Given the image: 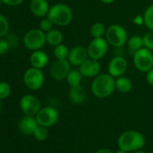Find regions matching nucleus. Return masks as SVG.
<instances>
[{
	"label": "nucleus",
	"mask_w": 153,
	"mask_h": 153,
	"mask_svg": "<svg viewBox=\"0 0 153 153\" xmlns=\"http://www.w3.org/2000/svg\"><path fill=\"white\" fill-rule=\"evenodd\" d=\"M101 70V66L99 60L88 58L79 66V71L83 76L86 78H96L99 75Z\"/></svg>",
	"instance_id": "ddd939ff"
},
{
	"label": "nucleus",
	"mask_w": 153,
	"mask_h": 153,
	"mask_svg": "<svg viewBox=\"0 0 153 153\" xmlns=\"http://www.w3.org/2000/svg\"><path fill=\"white\" fill-rule=\"evenodd\" d=\"M53 54L56 59H68L69 54V49L66 45L61 43L54 47Z\"/></svg>",
	"instance_id": "5701e85b"
},
{
	"label": "nucleus",
	"mask_w": 153,
	"mask_h": 153,
	"mask_svg": "<svg viewBox=\"0 0 153 153\" xmlns=\"http://www.w3.org/2000/svg\"><path fill=\"white\" fill-rule=\"evenodd\" d=\"M88 49L82 46H76L69 50V54L68 57V61L73 66H80L84 61L88 59Z\"/></svg>",
	"instance_id": "4468645a"
},
{
	"label": "nucleus",
	"mask_w": 153,
	"mask_h": 153,
	"mask_svg": "<svg viewBox=\"0 0 153 153\" xmlns=\"http://www.w3.org/2000/svg\"><path fill=\"white\" fill-rule=\"evenodd\" d=\"M38 126H39V123L36 120V117L34 118L32 115L24 116L18 123V127H19L20 131L25 135L33 134L34 131L36 130V128Z\"/></svg>",
	"instance_id": "dca6fc26"
},
{
	"label": "nucleus",
	"mask_w": 153,
	"mask_h": 153,
	"mask_svg": "<svg viewBox=\"0 0 153 153\" xmlns=\"http://www.w3.org/2000/svg\"><path fill=\"white\" fill-rule=\"evenodd\" d=\"M12 88L9 83L6 81H0V99H7L11 94Z\"/></svg>",
	"instance_id": "bb28decb"
},
{
	"label": "nucleus",
	"mask_w": 153,
	"mask_h": 153,
	"mask_svg": "<svg viewBox=\"0 0 153 153\" xmlns=\"http://www.w3.org/2000/svg\"><path fill=\"white\" fill-rule=\"evenodd\" d=\"M127 47H128L129 53L133 56V54L136 51H138L139 50H140L141 48L144 47L142 37L139 36V35H133L131 38H128Z\"/></svg>",
	"instance_id": "6ab92c4d"
},
{
	"label": "nucleus",
	"mask_w": 153,
	"mask_h": 153,
	"mask_svg": "<svg viewBox=\"0 0 153 153\" xmlns=\"http://www.w3.org/2000/svg\"><path fill=\"white\" fill-rule=\"evenodd\" d=\"M29 8L33 16L36 17L43 18L48 16L51 7L48 0H31Z\"/></svg>",
	"instance_id": "2eb2a0df"
},
{
	"label": "nucleus",
	"mask_w": 153,
	"mask_h": 153,
	"mask_svg": "<svg viewBox=\"0 0 153 153\" xmlns=\"http://www.w3.org/2000/svg\"><path fill=\"white\" fill-rule=\"evenodd\" d=\"M63 41V34L59 30L51 29V31L46 33V42H48L51 46H57L61 44Z\"/></svg>",
	"instance_id": "412c9836"
},
{
	"label": "nucleus",
	"mask_w": 153,
	"mask_h": 153,
	"mask_svg": "<svg viewBox=\"0 0 153 153\" xmlns=\"http://www.w3.org/2000/svg\"><path fill=\"white\" fill-rule=\"evenodd\" d=\"M2 3L7 5V6H10V7H16V6H19L21 5L25 0H1Z\"/></svg>",
	"instance_id": "2f4dec72"
},
{
	"label": "nucleus",
	"mask_w": 153,
	"mask_h": 153,
	"mask_svg": "<svg viewBox=\"0 0 153 153\" xmlns=\"http://www.w3.org/2000/svg\"><path fill=\"white\" fill-rule=\"evenodd\" d=\"M68 97H69L70 101L76 105L82 104L86 100V93L81 85L70 87Z\"/></svg>",
	"instance_id": "a211bd4d"
},
{
	"label": "nucleus",
	"mask_w": 153,
	"mask_h": 153,
	"mask_svg": "<svg viewBox=\"0 0 153 153\" xmlns=\"http://www.w3.org/2000/svg\"><path fill=\"white\" fill-rule=\"evenodd\" d=\"M100 1L104 4H106V5H109V4H112L114 3L115 0H100Z\"/></svg>",
	"instance_id": "f704fd0d"
},
{
	"label": "nucleus",
	"mask_w": 153,
	"mask_h": 153,
	"mask_svg": "<svg viewBox=\"0 0 153 153\" xmlns=\"http://www.w3.org/2000/svg\"><path fill=\"white\" fill-rule=\"evenodd\" d=\"M82 74L80 73L79 70H76V69H71L69 73L68 74L66 80L69 87H75V86H79L81 83L82 79Z\"/></svg>",
	"instance_id": "4be33fe9"
},
{
	"label": "nucleus",
	"mask_w": 153,
	"mask_h": 153,
	"mask_svg": "<svg viewBox=\"0 0 153 153\" xmlns=\"http://www.w3.org/2000/svg\"><path fill=\"white\" fill-rule=\"evenodd\" d=\"M34 138L40 141L42 140H44L48 138V135H49V131H48V129L47 127H44V126H42V125H39L36 130L34 131L33 134Z\"/></svg>",
	"instance_id": "a878e982"
},
{
	"label": "nucleus",
	"mask_w": 153,
	"mask_h": 153,
	"mask_svg": "<svg viewBox=\"0 0 153 153\" xmlns=\"http://www.w3.org/2000/svg\"><path fill=\"white\" fill-rule=\"evenodd\" d=\"M9 51V43L7 41L0 39V55H4Z\"/></svg>",
	"instance_id": "7c9ffc66"
},
{
	"label": "nucleus",
	"mask_w": 153,
	"mask_h": 153,
	"mask_svg": "<svg viewBox=\"0 0 153 153\" xmlns=\"http://www.w3.org/2000/svg\"><path fill=\"white\" fill-rule=\"evenodd\" d=\"M20 108L25 115L34 116L41 110L39 99L33 95H25L20 100Z\"/></svg>",
	"instance_id": "9b49d317"
},
{
	"label": "nucleus",
	"mask_w": 153,
	"mask_h": 153,
	"mask_svg": "<svg viewBox=\"0 0 153 153\" xmlns=\"http://www.w3.org/2000/svg\"><path fill=\"white\" fill-rule=\"evenodd\" d=\"M25 46L30 51L41 50L46 43V33L40 28L29 30L23 39Z\"/></svg>",
	"instance_id": "39448f33"
},
{
	"label": "nucleus",
	"mask_w": 153,
	"mask_h": 153,
	"mask_svg": "<svg viewBox=\"0 0 153 153\" xmlns=\"http://www.w3.org/2000/svg\"><path fill=\"white\" fill-rule=\"evenodd\" d=\"M70 70L71 64L68 59H56L50 68V75L53 79L60 81L66 79Z\"/></svg>",
	"instance_id": "1a4fd4ad"
},
{
	"label": "nucleus",
	"mask_w": 153,
	"mask_h": 153,
	"mask_svg": "<svg viewBox=\"0 0 153 153\" xmlns=\"http://www.w3.org/2000/svg\"><path fill=\"white\" fill-rule=\"evenodd\" d=\"M36 120L39 125L44 127H51L59 121V113L58 111L51 107L46 106L41 108V110L36 114Z\"/></svg>",
	"instance_id": "9d476101"
},
{
	"label": "nucleus",
	"mask_w": 153,
	"mask_h": 153,
	"mask_svg": "<svg viewBox=\"0 0 153 153\" xmlns=\"http://www.w3.org/2000/svg\"><path fill=\"white\" fill-rule=\"evenodd\" d=\"M105 32L106 28L103 24L99 22L93 24L90 28V34L93 38H102L104 35H105Z\"/></svg>",
	"instance_id": "b1692460"
},
{
	"label": "nucleus",
	"mask_w": 153,
	"mask_h": 153,
	"mask_svg": "<svg viewBox=\"0 0 153 153\" xmlns=\"http://www.w3.org/2000/svg\"><path fill=\"white\" fill-rule=\"evenodd\" d=\"M133 64L141 72H148L153 68L152 51L143 47L133 54Z\"/></svg>",
	"instance_id": "423d86ee"
},
{
	"label": "nucleus",
	"mask_w": 153,
	"mask_h": 153,
	"mask_svg": "<svg viewBox=\"0 0 153 153\" xmlns=\"http://www.w3.org/2000/svg\"><path fill=\"white\" fill-rule=\"evenodd\" d=\"M48 62H49L48 55L41 50L33 51L30 56V63L31 66L33 68L42 69L47 66Z\"/></svg>",
	"instance_id": "f3484780"
},
{
	"label": "nucleus",
	"mask_w": 153,
	"mask_h": 153,
	"mask_svg": "<svg viewBox=\"0 0 153 153\" xmlns=\"http://www.w3.org/2000/svg\"><path fill=\"white\" fill-rule=\"evenodd\" d=\"M115 90V79L108 74L97 75L91 84L92 94L98 98H105Z\"/></svg>",
	"instance_id": "f257e3e1"
},
{
	"label": "nucleus",
	"mask_w": 153,
	"mask_h": 153,
	"mask_svg": "<svg viewBox=\"0 0 153 153\" xmlns=\"http://www.w3.org/2000/svg\"><path fill=\"white\" fill-rule=\"evenodd\" d=\"M52 25H53V23L46 16L45 18L43 17V19L41 21V23H40V29L46 33L47 32H49V31H51L52 29Z\"/></svg>",
	"instance_id": "c756f323"
},
{
	"label": "nucleus",
	"mask_w": 153,
	"mask_h": 153,
	"mask_svg": "<svg viewBox=\"0 0 153 153\" xmlns=\"http://www.w3.org/2000/svg\"><path fill=\"white\" fill-rule=\"evenodd\" d=\"M145 142L146 140L143 134L137 131H124L118 138L119 148L128 152L140 149L145 145Z\"/></svg>",
	"instance_id": "f03ea898"
},
{
	"label": "nucleus",
	"mask_w": 153,
	"mask_h": 153,
	"mask_svg": "<svg viewBox=\"0 0 153 153\" xmlns=\"http://www.w3.org/2000/svg\"><path fill=\"white\" fill-rule=\"evenodd\" d=\"M128 67L127 60L120 55H116L112 58L108 63V73L114 78H119L126 72Z\"/></svg>",
	"instance_id": "f8f14e48"
},
{
	"label": "nucleus",
	"mask_w": 153,
	"mask_h": 153,
	"mask_svg": "<svg viewBox=\"0 0 153 153\" xmlns=\"http://www.w3.org/2000/svg\"><path fill=\"white\" fill-rule=\"evenodd\" d=\"M0 110H1V99H0Z\"/></svg>",
	"instance_id": "4c0bfd02"
},
{
	"label": "nucleus",
	"mask_w": 153,
	"mask_h": 153,
	"mask_svg": "<svg viewBox=\"0 0 153 153\" xmlns=\"http://www.w3.org/2000/svg\"><path fill=\"white\" fill-rule=\"evenodd\" d=\"M95 153H113L112 150H110L109 149H106V148H104V149H98L97 151H96Z\"/></svg>",
	"instance_id": "72a5a7b5"
},
{
	"label": "nucleus",
	"mask_w": 153,
	"mask_h": 153,
	"mask_svg": "<svg viewBox=\"0 0 153 153\" xmlns=\"http://www.w3.org/2000/svg\"><path fill=\"white\" fill-rule=\"evenodd\" d=\"M9 31V23L8 20L0 14V37L5 36Z\"/></svg>",
	"instance_id": "c85d7f7f"
},
{
	"label": "nucleus",
	"mask_w": 153,
	"mask_h": 153,
	"mask_svg": "<svg viewBox=\"0 0 153 153\" xmlns=\"http://www.w3.org/2000/svg\"><path fill=\"white\" fill-rule=\"evenodd\" d=\"M105 40L114 48L123 47L128 41V33L124 27L119 25H112L106 28Z\"/></svg>",
	"instance_id": "20e7f679"
},
{
	"label": "nucleus",
	"mask_w": 153,
	"mask_h": 153,
	"mask_svg": "<svg viewBox=\"0 0 153 153\" xmlns=\"http://www.w3.org/2000/svg\"><path fill=\"white\" fill-rule=\"evenodd\" d=\"M1 3H2V1H1V0H0V6H1Z\"/></svg>",
	"instance_id": "58836bf2"
},
{
	"label": "nucleus",
	"mask_w": 153,
	"mask_h": 153,
	"mask_svg": "<svg viewBox=\"0 0 153 153\" xmlns=\"http://www.w3.org/2000/svg\"><path fill=\"white\" fill-rule=\"evenodd\" d=\"M146 79L149 83V85H150L152 88H153V68L149 70L147 72V75H146Z\"/></svg>",
	"instance_id": "473e14b6"
},
{
	"label": "nucleus",
	"mask_w": 153,
	"mask_h": 153,
	"mask_svg": "<svg viewBox=\"0 0 153 153\" xmlns=\"http://www.w3.org/2000/svg\"><path fill=\"white\" fill-rule=\"evenodd\" d=\"M142 39L144 47L150 51H153V30H149V32L146 33L142 36Z\"/></svg>",
	"instance_id": "cd10ccee"
},
{
	"label": "nucleus",
	"mask_w": 153,
	"mask_h": 153,
	"mask_svg": "<svg viewBox=\"0 0 153 153\" xmlns=\"http://www.w3.org/2000/svg\"><path fill=\"white\" fill-rule=\"evenodd\" d=\"M142 18L145 26L149 30H153V4L146 8Z\"/></svg>",
	"instance_id": "393cba45"
},
{
	"label": "nucleus",
	"mask_w": 153,
	"mask_h": 153,
	"mask_svg": "<svg viewBox=\"0 0 153 153\" xmlns=\"http://www.w3.org/2000/svg\"><path fill=\"white\" fill-rule=\"evenodd\" d=\"M134 153H147V152H145V151H143V150H140V149H139V150H136V151H134Z\"/></svg>",
	"instance_id": "e433bc0d"
},
{
	"label": "nucleus",
	"mask_w": 153,
	"mask_h": 153,
	"mask_svg": "<svg viewBox=\"0 0 153 153\" xmlns=\"http://www.w3.org/2000/svg\"><path fill=\"white\" fill-rule=\"evenodd\" d=\"M23 80L29 89L38 90L42 88L44 84V74L42 69L32 67L25 72Z\"/></svg>",
	"instance_id": "0eeeda50"
},
{
	"label": "nucleus",
	"mask_w": 153,
	"mask_h": 153,
	"mask_svg": "<svg viewBox=\"0 0 153 153\" xmlns=\"http://www.w3.org/2000/svg\"><path fill=\"white\" fill-rule=\"evenodd\" d=\"M115 153H129V152H128V151H126V150H123V149H119V150H117Z\"/></svg>",
	"instance_id": "c9c22d12"
},
{
	"label": "nucleus",
	"mask_w": 153,
	"mask_h": 153,
	"mask_svg": "<svg viewBox=\"0 0 153 153\" xmlns=\"http://www.w3.org/2000/svg\"><path fill=\"white\" fill-rule=\"evenodd\" d=\"M47 17L55 25L67 26L73 19V12L65 4H56L50 8Z\"/></svg>",
	"instance_id": "7ed1b4c3"
},
{
	"label": "nucleus",
	"mask_w": 153,
	"mask_h": 153,
	"mask_svg": "<svg viewBox=\"0 0 153 153\" xmlns=\"http://www.w3.org/2000/svg\"><path fill=\"white\" fill-rule=\"evenodd\" d=\"M109 43L106 40L102 38H93L91 42L88 44V57L97 60L101 59L107 53Z\"/></svg>",
	"instance_id": "6e6552de"
},
{
	"label": "nucleus",
	"mask_w": 153,
	"mask_h": 153,
	"mask_svg": "<svg viewBox=\"0 0 153 153\" xmlns=\"http://www.w3.org/2000/svg\"><path fill=\"white\" fill-rule=\"evenodd\" d=\"M132 83L131 79L127 76H121L115 79V89H117L120 93L126 94L131 90Z\"/></svg>",
	"instance_id": "aec40b11"
}]
</instances>
